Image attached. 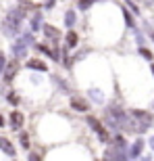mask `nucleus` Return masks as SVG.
I'll return each mask as SVG.
<instances>
[{
    "label": "nucleus",
    "mask_w": 154,
    "mask_h": 161,
    "mask_svg": "<svg viewBox=\"0 0 154 161\" xmlns=\"http://www.w3.org/2000/svg\"><path fill=\"white\" fill-rule=\"evenodd\" d=\"M25 15H27V13L21 11L19 6H15V8H11V11L6 13L4 21H2V31H4V36H8V38L17 36L19 30H21V23H23Z\"/></svg>",
    "instance_id": "f257e3e1"
},
{
    "label": "nucleus",
    "mask_w": 154,
    "mask_h": 161,
    "mask_svg": "<svg viewBox=\"0 0 154 161\" xmlns=\"http://www.w3.org/2000/svg\"><path fill=\"white\" fill-rule=\"evenodd\" d=\"M85 121H88V125H90V128H92V130L96 132V136L100 138L102 142H110V134H108V132H106V128H104V125H102L100 121L96 119V117L88 115V117H85Z\"/></svg>",
    "instance_id": "f03ea898"
},
{
    "label": "nucleus",
    "mask_w": 154,
    "mask_h": 161,
    "mask_svg": "<svg viewBox=\"0 0 154 161\" xmlns=\"http://www.w3.org/2000/svg\"><path fill=\"white\" fill-rule=\"evenodd\" d=\"M131 117H136V119H140L142 124H146L150 128V125H154V115L150 113V111H142V109H131L129 111Z\"/></svg>",
    "instance_id": "7ed1b4c3"
},
{
    "label": "nucleus",
    "mask_w": 154,
    "mask_h": 161,
    "mask_svg": "<svg viewBox=\"0 0 154 161\" xmlns=\"http://www.w3.org/2000/svg\"><path fill=\"white\" fill-rule=\"evenodd\" d=\"M146 130H148V125L142 124V121L136 119V117H131L129 124H127V132H131V134H144Z\"/></svg>",
    "instance_id": "20e7f679"
},
{
    "label": "nucleus",
    "mask_w": 154,
    "mask_h": 161,
    "mask_svg": "<svg viewBox=\"0 0 154 161\" xmlns=\"http://www.w3.org/2000/svg\"><path fill=\"white\" fill-rule=\"evenodd\" d=\"M0 151H2L4 155H8V157H15V153H17L8 138H0Z\"/></svg>",
    "instance_id": "39448f33"
},
{
    "label": "nucleus",
    "mask_w": 154,
    "mask_h": 161,
    "mask_svg": "<svg viewBox=\"0 0 154 161\" xmlns=\"http://www.w3.org/2000/svg\"><path fill=\"white\" fill-rule=\"evenodd\" d=\"M17 61H11L8 65H6V69H4V82L6 84H11L13 82V78H15V73H17Z\"/></svg>",
    "instance_id": "423d86ee"
},
{
    "label": "nucleus",
    "mask_w": 154,
    "mask_h": 161,
    "mask_svg": "<svg viewBox=\"0 0 154 161\" xmlns=\"http://www.w3.org/2000/svg\"><path fill=\"white\" fill-rule=\"evenodd\" d=\"M142 149H144V140H142V138H137L136 142L131 144V149H129V157H131V159H137V157L142 155Z\"/></svg>",
    "instance_id": "0eeeda50"
},
{
    "label": "nucleus",
    "mask_w": 154,
    "mask_h": 161,
    "mask_svg": "<svg viewBox=\"0 0 154 161\" xmlns=\"http://www.w3.org/2000/svg\"><path fill=\"white\" fill-rule=\"evenodd\" d=\"M13 53H15V57H17V59H23L25 54H27V44H25L23 40L15 42V46H13Z\"/></svg>",
    "instance_id": "6e6552de"
},
{
    "label": "nucleus",
    "mask_w": 154,
    "mask_h": 161,
    "mask_svg": "<svg viewBox=\"0 0 154 161\" xmlns=\"http://www.w3.org/2000/svg\"><path fill=\"white\" fill-rule=\"evenodd\" d=\"M27 69H31V71H46L48 67H46V63L40 61V59H29L27 61Z\"/></svg>",
    "instance_id": "1a4fd4ad"
},
{
    "label": "nucleus",
    "mask_w": 154,
    "mask_h": 161,
    "mask_svg": "<svg viewBox=\"0 0 154 161\" xmlns=\"http://www.w3.org/2000/svg\"><path fill=\"white\" fill-rule=\"evenodd\" d=\"M8 124H11V128H13V130H19V128L23 125V115L19 113V111L11 113V121H8Z\"/></svg>",
    "instance_id": "9d476101"
},
{
    "label": "nucleus",
    "mask_w": 154,
    "mask_h": 161,
    "mask_svg": "<svg viewBox=\"0 0 154 161\" xmlns=\"http://www.w3.org/2000/svg\"><path fill=\"white\" fill-rule=\"evenodd\" d=\"M71 107L75 109V111H79V113H85V111L90 109V105L85 101H81V98H73V101H71Z\"/></svg>",
    "instance_id": "9b49d317"
},
{
    "label": "nucleus",
    "mask_w": 154,
    "mask_h": 161,
    "mask_svg": "<svg viewBox=\"0 0 154 161\" xmlns=\"http://www.w3.org/2000/svg\"><path fill=\"white\" fill-rule=\"evenodd\" d=\"M88 96H90V98H92L94 103H98V105L104 101V94H102L98 88H90V90H88Z\"/></svg>",
    "instance_id": "f8f14e48"
},
{
    "label": "nucleus",
    "mask_w": 154,
    "mask_h": 161,
    "mask_svg": "<svg viewBox=\"0 0 154 161\" xmlns=\"http://www.w3.org/2000/svg\"><path fill=\"white\" fill-rule=\"evenodd\" d=\"M113 142H115V149H117V151H125V149H127V140H125L121 134H115Z\"/></svg>",
    "instance_id": "ddd939ff"
},
{
    "label": "nucleus",
    "mask_w": 154,
    "mask_h": 161,
    "mask_svg": "<svg viewBox=\"0 0 154 161\" xmlns=\"http://www.w3.org/2000/svg\"><path fill=\"white\" fill-rule=\"evenodd\" d=\"M42 30H44V36H46V38H52V40H59V30H56L54 25H44Z\"/></svg>",
    "instance_id": "4468645a"
},
{
    "label": "nucleus",
    "mask_w": 154,
    "mask_h": 161,
    "mask_svg": "<svg viewBox=\"0 0 154 161\" xmlns=\"http://www.w3.org/2000/svg\"><path fill=\"white\" fill-rule=\"evenodd\" d=\"M42 17H44L42 13H36V15L31 17V31H38L40 27H44V25H42Z\"/></svg>",
    "instance_id": "2eb2a0df"
},
{
    "label": "nucleus",
    "mask_w": 154,
    "mask_h": 161,
    "mask_svg": "<svg viewBox=\"0 0 154 161\" xmlns=\"http://www.w3.org/2000/svg\"><path fill=\"white\" fill-rule=\"evenodd\" d=\"M65 25L67 27H73V25H75V11H67L65 13Z\"/></svg>",
    "instance_id": "dca6fc26"
},
{
    "label": "nucleus",
    "mask_w": 154,
    "mask_h": 161,
    "mask_svg": "<svg viewBox=\"0 0 154 161\" xmlns=\"http://www.w3.org/2000/svg\"><path fill=\"white\" fill-rule=\"evenodd\" d=\"M73 46H77V34L75 31H69L67 34V48H73Z\"/></svg>",
    "instance_id": "f3484780"
},
{
    "label": "nucleus",
    "mask_w": 154,
    "mask_h": 161,
    "mask_svg": "<svg viewBox=\"0 0 154 161\" xmlns=\"http://www.w3.org/2000/svg\"><path fill=\"white\" fill-rule=\"evenodd\" d=\"M127 6H129L131 15H140V6L136 4V0H127Z\"/></svg>",
    "instance_id": "a211bd4d"
},
{
    "label": "nucleus",
    "mask_w": 154,
    "mask_h": 161,
    "mask_svg": "<svg viewBox=\"0 0 154 161\" xmlns=\"http://www.w3.org/2000/svg\"><path fill=\"white\" fill-rule=\"evenodd\" d=\"M94 2H96V0H79V4H77V6H79V11H88Z\"/></svg>",
    "instance_id": "6ab92c4d"
},
{
    "label": "nucleus",
    "mask_w": 154,
    "mask_h": 161,
    "mask_svg": "<svg viewBox=\"0 0 154 161\" xmlns=\"http://www.w3.org/2000/svg\"><path fill=\"white\" fill-rule=\"evenodd\" d=\"M123 13H125V21H127V25H129V27H133V15H131L127 8H123Z\"/></svg>",
    "instance_id": "aec40b11"
},
{
    "label": "nucleus",
    "mask_w": 154,
    "mask_h": 161,
    "mask_svg": "<svg viewBox=\"0 0 154 161\" xmlns=\"http://www.w3.org/2000/svg\"><path fill=\"white\" fill-rule=\"evenodd\" d=\"M6 98H8V103H11V105H19V96L15 94V92H8V94H6Z\"/></svg>",
    "instance_id": "412c9836"
},
{
    "label": "nucleus",
    "mask_w": 154,
    "mask_h": 161,
    "mask_svg": "<svg viewBox=\"0 0 154 161\" xmlns=\"http://www.w3.org/2000/svg\"><path fill=\"white\" fill-rule=\"evenodd\" d=\"M6 65H8V63H6V57H4V54H2V53H0V75H2V73H4Z\"/></svg>",
    "instance_id": "4be33fe9"
},
{
    "label": "nucleus",
    "mask_w": 154,
    "mask_h": 161,
    "mask_svg": "<svg viewBox=\"0 0 154 161\" xmlns=\"http://www.w3.org/2000/svg\"><path fill=\"white\" fill-rule=\"evenodd\" d=\"M140 54H142V57H144V59H148V61H152V53H150V50H148V48H140Z\"/></svg>",
    "instance_id": "5701e85b"
},
{
    "label": "nucleus",
    "mask_w": 154,
    "mask_h": 161,
    "mask_svg": "<svg viewBox=\"0 0 154 161\" xmlns=\"http://www.w3.org/2000/svg\"><path fill=\"white\" fill-rule=\"evenodd\" d=\"M21 147L23 149H29V138H27V134H21Z\"/></svg>",
    "instance_id": "b1692460"
},
{
    "label": "nucleus",
    "mask_w": 154,
    "mask_h": 161,
    "mask_svg": "<svg viewBox=\"0 0 154 161\" xmlns=\"http://www.w3.org/2000/svg\"><path fill=\"white\" fill-rule=\"evenodd\" d=\"M27 161H42V159H40V155H36V153H29V155H27Z\"/></svg>",
    "instance_id": "393cba45"
},
{
    "label": "nucleus",
    "mask_w": 154,
    "mask_h": 161,
    "mask_svg": "<svg viewBox=\"0 0 154 161\" xmlns=\"http://www.w3.org/2000/svg\"><path fill=\"white\" fill-rule=\"evenodd\" d=\"M54 4H56V0H48V2H46V8H54Z\"/></svg>",
    "instance_id": "a878e982"
},
{
    "label": "nucleus",
    "mask_w": 154,
    "mask_h": 161,
    "mask_svg": "<svg viewBox=\"0 0 154 161\" xmlns=\"http://www.w3.org/2000/svg\"><path fill=\"white\" fill-rule=\"evenodd\" d=\"M0 125H4V117L2 115H0Z\"/></svg>",
    "instance_id": "bb28decb"
},
{
    "label": "nucleus",
    "mask_w": 154,
    "mask_h": 161,
    "mask_svg": "<svg viewBox=\"0 0 154 161\" xmlns=\"http://www.w3.org/2000/svg\"><path fill=\"white\" fill-rule=\"evenodd\" d=\"M150 147H152V151H154V138H152V140H150Z\"/></svg>",
    "instance_id": "cd10ccee"
},
{
    "label": "nucleus",
    "mask_w": 154,
    "mask_h": 161,
    "mask_svg": "<svg viewBox=\"0 0 154 161\" xmlns=\"http://www.w3.org/2000/svg\"><path fill=\"white\" fill-rule=\"evenodd\" d=\"M150 38H152V40H154V31H150Z\"/></svg>",
    "instance_id": "c85d7f7f"
},
{
    "label": "nucleus",
    "mask_w": 154,
    "mask_h": 161,
    "mask_svg": "<svg viewBox=\"0 0 154 161\" xmlns=\"http://www.w3.org/2000/svg\"><path fill=\"white\" fill-rule=\"evenodd\" d=\"M152 73H154V63H152Z\"/></svg>",
    "instance_id": "c756f323"
},
{
    "label": "nucleus",
    "mask_w": 154,
    "mask_h": 161,
    "mask_svg": "<svg viewBox=\"0 0 154 161\" xmlns=\"http://www.w3.org/2000/svg\"><path fill=\"white\" fill-rule=\"evenodd\" d=\"M152 107H154V105H152Z\"/></svg>",
    "instance_id": "7c9ffc66"
}]
</instances>
